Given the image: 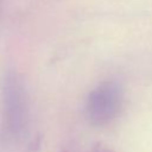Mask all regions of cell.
<instances>
[{"label": "cell", "instance_id": "1", "mask_svg": "<svg viewBox=\"0 0 152 152\" xmlns=\"http://www.w3.org/2000/svg\"><path fill=\"white\" fill-rule=\"evenodd\" d=\"M2 115L5 132L13 138L23 134L26 126V96L20 80L14 74H7L2 84Z\"/></svg>", "mask_w": 152, "mask_h": 152}, {"label": "cell", "instance_id": "2", "mask_svg": "<svg viewBox=\"0 0 152 152\" xmlns=\"http://www.w3.org/2000/svg\"><path fill=\"white\" fill-rule=\"evenodd\" d=\"M121 106L122 90L120 86L113 81H106L89 93L86 113L93 125L103 126L118 116Z\"/></svg>", "mask_w": 152, "mask_h": 152}, {"label": "cell", "instance_id": "3", "mask_svg": "<svg viewBox=\"0 0 152 152\" xmlns=\"http://www.w3.org/2000/svg\"><path fill=\"white\" fill-rule=\"evenodd\" d=\"M90 152H112V151H109L107 147H104V146H96V147H94Z\"/></svg>", "mask_w": 152, "mask_h": 152}]
</instances>
